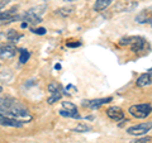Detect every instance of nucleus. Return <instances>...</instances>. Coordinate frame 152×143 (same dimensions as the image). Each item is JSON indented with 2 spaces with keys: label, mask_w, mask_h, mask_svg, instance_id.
Listing matches in <instances>:
<instances>
[{
  "label": "nucleus",
  "mask_w": 152,
  "mask_h": 143,
  "mask_svg": "<svg viewBox=\"0 0 152 143\" xmlns=\"http://www.w3.org/2000/svg\"><path fill=\"white\" fill-rule=\"evenodd\" d=\"M0 114L15 118L23 123H28L32 120V115L26 105L12 98H0Z\"/></svg>",
  "instance_id": "f257e3e1"
},
{
  "label": "nucleus",
  "mask_w": 152,
  "mask_h": 143,
  "mask_svg": "<svg viewBox=\"0 0 152 143\" xmlns=\"http://www.w3.org/2000/svg\"><path fill=\"white\" fill-rule=\"evenodd\" d=\"M119 46H129L132 52L138 53V52H142L146 48L147 42L145 38L138 37V36H128V37L122 38L119 41Z\"/></svg>",
  "instance_id": "f03ea898"
},
{
  "label": "nucleus",
  "mask_w": 152,
  "mask_h": 143,
  "mask_svg": "<svg viewBox=\"0 0 152 143\" xmlns=\"http://www.w3.org/2000/svg\"><path fill=\"white\" fill-rule=\"evenodd\" d=\"M129 113H131V115H133L134 118L143 119V118H147L152 113V107L148 103L137 104V105H132L129 108Z\"/></svg>",
  "instance_id": "7ed1b4c3"
},
{
  "label": "nucleus",
  "mask_w": 152,
  "mask_h": 143,
  "mask_svg": "<svg viewBox=\"0 0 152 143\" xmlns=\"http://www.w3.org/2000/svg\"><path fill=\"white\" fill-rule=\"evenodd\" d=\"M152 129V122H147V123H140L137 125H132L127 129V133L131 136H145Z\"/></svg>",
  "instance_id": "20e7f679"
},
{
  "label": "nucleus",
  "mask_w": 152,
  "mask_h": 143,
  "mask_svg": "<svg viewBox=\"0 0 152 143\" xmlns=\"http://www.w3.org/2000/svg\"><path fill=\"white\" fill-rule=\"evenodd\" d=\"M41 8H36V9H31V10L26 12L24 14L22 15V19L24 22H27V24H39L42 22V18H41V14L42 12H38Z\"/></svg>",
  "instance_id": "39448f33"
},
{
  "label": "nucleus",
  "mask_w": 152,
  "mask_h": 143,
  "mask_svg": "<svg viewBox=\"0 0 152 143\" xmlns=\"http://www.w3.org/2000/svg\"><path fill=\"white\" fill-rule=\"evenodd\" d=\"M48 91H50V98H48V104H53L62 98V88L57 82H51L48 85Z\"/></svg>",
  "instance_id": "423d86ee"
},
{
  "label": "nucleus",
  "mask_w": 152,
  "mask_h": 143,
  "mask_svg": "<svg viewBox=\"0 0 152 143\" xmlns=\"http://www.w3.org/2000/svg\"><path fill=\"white\" fill-rule=\"evenodd\" d=\"M61 117H66V118H80L79 113H77V108L75 104L70 103V101H65L62 103V109L58 112Z\"/></svg>",
  "instance_id": "0eeeda50"
},
{
  "label": "nucleus",
  "mask_w": 152,
  "mask_h": 143,
  "mask_svg": "<svg viewBox=\"0 0 152 143\" xmlns=\"http://www.w3.org/2000/svg\"><path fill=\"white\" fill-rule=\"evenodd\" d=\"M17 53V47L13 43H4L0 46V58L1 60H10Z\"/></svg>",
  "instance_id": "6e6552de"
},
{
  "label": "nucleus",
  "mask_w": 152,
  "mask_h": 143,
  "mask_svg": "<svg viewBox=\"0 0 152 143\" xmlns=\"http://www.w3.org/2000/svg\"><path fill=\"white\" fill-rule=\"evenodd\" d=\"M20 17L17 15V10L10 9V10H0V24H8L18 20Z\"/></svg>",
  "instance_id": "1a4fd4ad"
},
{
  "label": "nucleus",
  "mask_w": 152,
  "mask_h": 143,
  "mask_svg": "<svg viewBox=\"0 0 152 143\" xmlns=\"http://www.w3.org/2000/svg\"><path fill=\"white\" fill-rule=\"evenodd\" d=\"M0 125L3 127H12V128H20L24 125V123L18 120L15 118H10L7 115H1L0 114Z\"/></svg>",
  "instance_id": "9d476101"
},
{
  "label": "nucleus",
  "mask_w": 152,
  "mask_h": 143,
  "mask_svg": "<svg viewBox=\"0 0 152 143\" xmlns=\"http://www.w3.org/2000/svg\"><path fill=\"white\" fill-rule=\"evenodd\" d=\"M112 98H102V99H94V100H88V101H84V107H88L90 109H98L105 104L112 101Z\"/></svg>",
  "instance_id": "9b49d317"
},
{
  "label": "nucleus",
  "mask_w": 152,
  "mask_h": 143,
  "mask_svg": "<svg viewBox=\"0 0 152 143\" xmlns=\"http://www.w3.org/2000/svg\"><path fill=\"white\" fill-rule=\"evenodd\" d=\"M136 22L140 23V24H146V23L152 24V8L151 9H145V10H142L141 13L137 14Z\"/></svg>",
  "instance_id": "f8f14e48"
},
{
  "label": "nucleus",
  "mask_w": 152,
  "mask_h": 143,
  "mask_svg": "<svg viewBox=\"0 0 152 143\" xmlns=\"http://www.w3.org/2000/svg\"><path fill=\"white\" fill-rule=\"evenodd\" d=\"M107 115L112 119V120H115V122H119L124 118V113L119 107H110L107 110Z\"/></svg>",
  "instance_id": "ddd939ff"
},
{
  "label": "nucleus",
  "mask_w": 152,
  "mask_h": 143,
  "mask_svg": "<svg viewBox=\"0 0 152 143\" xmlns=\"http://www.w3.org/2000/svg\"><path fill=\"white\" fill-rule=\"evenodd\" d=\"M136 84H137V86H140V88H145V86L151 85L152 84V72L148 71V72H146V74H142L140 77L137 79Z\"/></svg>",
  "instance_id": "4468645a"
},
{
  "label": "nucleus",
  "mask_w": 152,
  "mask_h": 143,
  "mask_svg": "<svg viewBox=\"0 0 152 143\" xmlns=\"http://www.w3.org/2000/svg\"><path fill=\"white\" fill-rule=\"evenodd\" d=\"M137 7V3L134 1H122L117 5V9L121 12H132L133 9Z\"/></svg>",
  "instance_id": "2eb2a0df"
},
{
  "label": "nucleus",
  "mask_w": 152,
  "mask_h": 143,
  "mask_svg": "<svg viewBox=\"0 0 152 143\" xmlns=\"http://www.w3.org/2000/svg\"><path fill=\"white\" fill-rule=\"evenodd\" d=\"M110 4H112V0H96L94 4V9H95V12H103Z\"/></svg>",
  "instance_id": "dca6fc26"
},
{
  "label": "nucleus",
  "mask_w": 152,
  "mask_h": 143,
  "mask_svg": "<svg viewBox=\"0 0 152 143\" xmlns=\"http://www.w3.org/2000/svg\"><path fill=\"white\" fill-rule=\"evenodd\" d=\"M20 38H22V34H19L17 31L10 29V31L7 33V39L10 42V43H15V42H18Z\"/></svg>",
  "instance_id": "f3484780"
},
{
  "label": "nucleus",
  "mask_w": 152,
  "mask_h": 143,
  "mask_svg": "<svg viewBox=\"0 0 152 143\" xmlns=\"http://www.w3.org/2000/svg\"><path fill=\"white\" fill-rule=\"evenodd\" d=\"M31 57V53L27 50H20L19 51V62L20 63H26Z\"/></svg>",
  "instance_id": "a211bd4d"
},
{
  "label": "nucleus",
  "mask_w": 152,
  "mask_h": 143,
  "mask_svg": "<svg viewBox=\"0 0 152 143\" xmlns=\"http://www.w3.org/2000/svg\"><path fill=\"white\" fill-rule=\"evenodd\" d=\"M72 10H74L72 8H61L58 10H56L55 14H57V15H62V17H67L72 13Z\"/></svg>",
  "instance_id": "6ab92c4d"
},
{
  "label": "nucleus",
  "mask_w": 152,
  "mask_h": 143,
  "mask_svg": "<svg viewBox=\"0 0 152 143\" xmlns=\"http://www.w3.org/2000/svg\"><path fill=\"white\" fill-rule=\"evenodd\" d=\"M74 131L75 132H79V133H84V132H89V131H91V127H89L86 124H79L76 128H74Z\"/></svg>",
  "instance_id": "aec40b11"
},
{
  "label": "nucleus",
  "mask_w": 152,
  "mask_h": 143,
  "mask_svg": "<svg viewBox=\"0 0 152 143\" xmlns=\"http://www.w3.org/2000/svg\"><path fill=\"white\" fill-rule=\"evenodd\" d=\"M151 141H152L151 137H143V138H138V139L132 141L131 143H150Z\"/></svg>",
  "instance_id": "412c9836"
},
{
  "label": "nucleus",
  "mask_w": 152,
  "mask_h": 143,
  "mask_svg": "<svg viewBox=\"0 0 152 143\" xmlns=\"http://www.w3.org/2000/svg\"><path fill=\"white\" fill-rule=\"evenodd\" d=\"M32 32L34 33V34H39V36H42V34H46V29L45 28H36V29H32Z\"/></svg>",
  "instance_id": "4be33fe9"
},
{
  "label": "nucleus",
  "mask_w": 152,
  "mask_h": 143,
  "mask_svg": "<svg viewBox=\"0 0 152 143\" xmlns=\"http://www.w3.org/2000/svg\"><path fill=\"white\" fill-rule=\"evenodd\" d=\"M65 1H69V3H72V1H76V0H65Z\"/></svg>",
  "instance_id": "5701e85b"
},
{
  "label": "nucleus",
  "mask_w": 152,
  "mask_h": 143,
  "mask_svg": "<svg viewBox=\"0 0 152 143\" xmlns=\"http://www.w3.org/2000/svg\"><path fill=\"white\" fill-rule=\"evenodd\" d=\"M1 91H3V88H1V86H0V93H1Z\"/></svg>",
  "instance_id": "b1692460"
},
{
  "label": "nucleus",
  "mask_w": 152,
  "mask_h": 143,
  "mask_svg": "<svg viewBox=\"0 0 152 143\" xmlns=\"http://www.w3.org/2000/svg\"><path fill=\"white\" fill-rule=\"evenodd\" d=\"M151 26H152V24H151Z\"/></svg>",
  "instance_id": "393cba45"
}]
</instances>
